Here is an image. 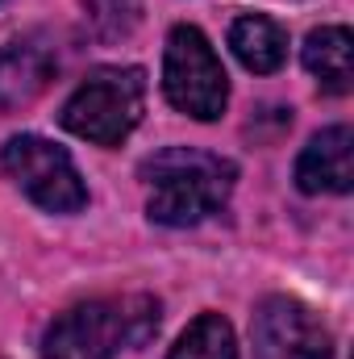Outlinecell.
I'll return each mask as SVG.
<instances>
[{"label": "cell", "mask_w": 354, "mask_h": 359, "mask_svg": "<svg viewBox=\"0 0 354 359\" xmlns=\"http://www.w3.org/2000/svg\"><path fill=\"white\" fill-rule=\"evenodd\" d=\"M159 330V301L146 292L96 297L59 313L42 334V359H117Z\"/></svg>", "instance_id": "1"}, {"label": "cell", "mask_w": 354, "mask_h": 359, "mask_svg": "<svg viewBox=\"0 0 354 359\" xmlns=\"http://www.w3.org/2000/svg\"><path fill=\"white\" fill-rule=\"evenodd\" d=\"M142 180L150 188L146 196V213L163 226H196L208 213H217L229 192L238 168L213 151H196V147H167L155 151L142 163Z\"/></svg>", "instance_id": "2"}, {"label": "cell", "mask_w": 354, "mask_h": 359, "mask_svg": "<svg viewBox=\"0 0 354 359\" xmlns=\"http://www.w3.org/2000/svg\"><path fill=\"white\" fill-rule=\"evenodd\" d=\"M146 109L142 67H96L63 104V126L96 147H117L134 134Z\"/></svg>", "instance_id": "3"}, {"label": "cell", "mask_w": 354, "mask_h": 359, "mask_svg": "<svg viewBox=\"0 0 354 359\" xmlns=\"http://www.w3.org/2000/svg\"><path fill=\"white\" fill-rule=\"evenodd\" d=\"M163 92L179 113L196 121H217L229 104V80L196 25H176L163 50Z\"/></svg>", "instance_id": "4"}, {"label": "cell", "mask_w": 354, "mask_h": 359, "mask_svg": "<svg viewBox=\"0 0 354 359\" xmlns=\"http://www.w3.org/2000/svg\"><path fill=\"white\" fill-rule=\"evenodd\" d=\"M0 168L46 213H80L88 205V188H84V176L76 172L71 155L38 134L8 138L0 147Z\"/></svg>", "instance_id": "5"}, {"label": "cell", "mask_w": 354, "mask_h": 359, "mask_svg": "<svg viewBox=\"0 0 354 359\" xmlns=\"http://www.w3.org/2000/svg\"><path fill=\"white\" fill-rule=\"evenodd\" d=\"M255 359H330L334 339L325 322L296 297H267L250 322Z\"/></svg>", "instance_id": "6"}, {"label": "cell", "mask_w": 354, "mask_h": 359, "mask_svg": "<svg viewBox=\"0 0 354 359\" xmlns=\"http://www.w3.org/2000/svg\"><path fill=\"white\" fill-rule=\"evenodd\" d=\"M354 184V134L351 126L321 130L296 159V188L309 196L321 192H351Z\"/></svg>", "instance_id": "7"}, {"label": "cell", "mask_w": 354, "mask_h": 359, "mask_svg": "<svg viewBox=\"0 0 354 359\" xmlns=\"http://www.w3.org/2000/svg\"><path fill=\"white\" fill-rule=\"evenodd\" d=\"M55 55L38 38H21L0 55V109L29 104L38 92L50 84Z\"/></svg>", "instance_id": "8"}, {"label": "cell", "mask_w": 354, "mask_h": 359, "mask_svg": "<svg viewBox=\"0 0 354 359\" xmlns=\"http://www.w3.org/2000/svg\"><path fill=\"white\" fill-rule=\"evenodd\" d=\"M304 67L334 96H346L354 84V38L346 25H321L304 38Z\"/></svg>", "instance_id": "9"}, {"label": "cell", "mask_w": 354, "mask_h": 359, "mask_svg": "<svg viewBox=\"0 0 354 359\" xmlns=\"http://www.w3.org/2000/svg\"><path fill=\"white\" fill-rule=\"evenodd\" d=\"M229 50L238 55V63L255 76H271L283 67L288 59V34L279 21H271L263 13H246L229 25Z\"/></svg>", "instance_id": "10"}, {"label": "cell", "mask_w": 354, "mask_h": 359, "mask_svg": "<svg viewBox=\"0 0 354 359\" xmlns=\"http://www.w3.org/2000/svg\"><path fill=\"white\" fill-rule=\"evenodd\" d=\"M167 359H238L234 326L221 313H200L176 339V347H171Z\"/></svg>", "instance_id": "11"}, {"label": "cell", "mask_w": 354, "mask_h": 359, "mask_svg": "<svg viewBox=\"0 0 354 359\" xmlns=\"http://www.w3.org/2000/svg\"><path fill=\"white\" fill-rule=\"evenodd\" d=\"M88 29L100 42H121L142 21V0H84Z\"/></svg>", "instance_id": "12"}]
</instances>
